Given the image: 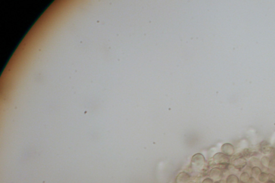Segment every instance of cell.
Listing matches in <instances>:
<instances>
[{"label": "cell", "instance_id": "6da1fadb", "mask_svg": "<svg viewBox=\"0 0 275 183\" xmlns=\"http://www.w3.org/2000/svg\"><path fill=\"white\" fill-rule=\"evenodd\" d=\"M205 159L201 154H196L191 159V167L195 171H201L205 167Z\"/></svg>", "mask_w": 275, "mask_h": 183}, {"label": "cell", "instance_id": "7a4b0ae2", "mask_svg": "<svg viewBox=\"0 0 275 183\" xmlns=\"http://www.w3.org/2000/svg\"><path fill=\"white\" fill-rule=\"evenodd\" d=\"M190 176L185 172H180L176 178V183H189Z\"/></svg>", "mask_w": 275, "mask_h": 183}, {"label": "cell", "instance_id": "3957f363", "mask_svg": "<svg viewBox=\"0 0 275 183\" xmlns=\"http://www.w3.org/2000/svg\"><path fill=\"white\" fill-rule=\"evenodd\" d=\"M210 176L211 179L213 180H218L219 179L220 176V171L217 168H214L211 170L210 174Z\"/></svg>", "mask_w": 275, "mask_h": 183}, {"label": "cell", "instance_id": "277c9868", "mask_svg": "<svg viewBox=\"0 0 275 183\" xmlns=\"http://www.w3.org/2000/svg\"><path fill=\"white\" fill-rule=\"evenodd\" d=\"M202 183H213V181L210 178H206L203 180Z\"/></svg>", "mask_w": 275, "mask_h": 183}, {"label": "cell", "instance_id": "5b68a950", "mask_svg": "<svg viewBox=\"0 0 275 183\" xmlns=\"http://www.w3.org/2000/svg\"></svg>", "mask_w": 275, "mask_h": 183}]
</instances>
